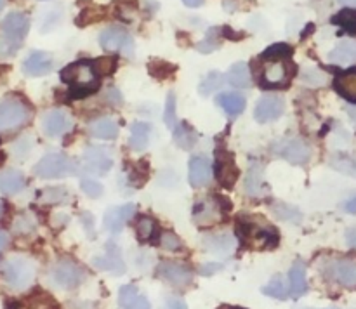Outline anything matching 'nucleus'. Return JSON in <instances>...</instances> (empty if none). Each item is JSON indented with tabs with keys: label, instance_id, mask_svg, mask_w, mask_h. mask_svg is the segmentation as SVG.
I'll list each match as a JSON object with an SVG mask.
<instances>
[{
	"label": "nucleus",
	"instance_id": "obj_11",
	"mask_svg": "<svg viewBox=\"0 0 356 309\" xmlns=\"http://www.w3.org/2000/svg\"><path fill=\"white\" fill-rule=\"evenodd\" d=\"M113 165V158L108 148L103 146H90L83 153V169L86 172L94 174V176H104Z\"/></svg>",
	"mask_w": 356,
	"mask_h": 309
},
{
	"label": "nucleus",
	"instance_id": "obj_48",
	"mask_svg": "<svg viewBox=\"0 0 356 309\" xmlns=\"http://www.w3.org/2000/svg\"><path fill=\"white\" fill-rule=\"evenodd\" d=\"M160 247L165 250H170V252H174V250L181 249V240L177 238L172 231H165L162 236H160Z\"/></svg>",
	"mask_w": 356,
	"mask_h": 309
},
{
	"label": "nucleus",
	"instance_id": "obj_42",
	"mask_svg": "<svg viewBox=\"0 0 356 309\" xmlns=\"http://www.w3.org/2000/svg\"><path fill=\"white\" fill-rule=\"evenodd\" d=\"M163 122H165L167 127L174 128L177 125V117H176V96L174 92H170L167 96L165 103V111H163Z\"/></svg>",
	"mask_w": 356,
	"mask_h": 309
},
{
	"label": "nucleus",
	"instance_id": "obj_4",
	"mask_svg": "<svg viewBox=\"0 0 356 309\" xmlns=\"http://www.w3.org/2000/svg\"><path fill=\"white\" fill-rule=\"evenodd\" d=\"M323 273L329 280L336 281L341 287L355 290L356 288V257H337L330 259L323 266Z\"/></svg>",
	"mask_w": 356,
	"mask_h": 309
},
{
	"label": "nucleus",
	"instance_id": "obj_53",
	"mask_svg": "<svg viewBox=\"0 0 356 309\" xmlns=\"http://www.w3.org/2000/svg\"><path fill=\"white\" fill-rule=\"evenodd\" d=\"M106 97H108V103L113 104V106H118V104L122 103V96H120V92H118L117 89H113V87H111V89H108V90H106Z\"/></svg>",
	"mask_w": 356,
	"mask_h": 309
},
{
	"label": "nucleus",
	"instance_id": "obj_47",
	"mask_svg": "<svg viewBox=\"0 0 356 309\" xmlns=\"http://www.w3.org/2000/svg\"><path fill=\"white\" fill-rule=\"evenodd\" d=\"M31 146H33V139L30 135H23L21 139H17L13 146V155L21 158V156H26L30 153Z\"/></svg>",
	"mask_w": 356,
	"mask_h": 309
},
{
	"label": "nucleus",
	"instance_id": "obj_36",
	"mask_svg": "<svg viewBox=\"0 0 356 309\" xmlns=\"http://www.w3.org/2000/svg\"><path fill=\"white\" fill-rule=\"evenodd\" d=\"M225 82H228V80H226V76L222 75V73L211 72L200 82V85H198V92H200V96L207 97L211 96V94H214L216 90L221 89V87L225 85Z\"/></svg>",
	"mask_w": 356,
	"mask_h": 309
},
{
	"label": "nucleus",
	"instance_id": "obj_18",
	"mask_svg": "<svg viewBox=\"0 0 356 309\" xmlns=\"http://www.w3.org/2000/svg\"><path fill=\"white\" fill-rule=\"evenodd\" d=\"M52 68H54V59L44 51L31 52L23 62V72L28 76H44L51 73Z\"/></svg>",
	"mask_w": 356,
	"mask_h": 309
},
{
	"label": "nucleus",
	"instance_id": "obj_32",
	"mask_svg": "<svg viewBox=\"0 0 356 309\" xmlns=\"http://www.w3.org/2000/svg\"><path fill=\"white\" fill-rule=\"evenodd\" d=\"M226 80L229 82V85L236 87V89H247V87L252 85L250 69L245 62H236V65H233L232 68H229Z\"/></svg>",
	"mask_w": 356,
	"mask_h": 309
},
{
	"label": "nucleus",
	"instance_id": "obj_49",
	"mask_svg": "<svg viewBox=\"0 0 356 309\" xmlns=\"http://www.w3.org/2000/svg\"><path fill=\"white\" fill-rule=\"evenodd\" d=\"M59 17H61V12H58V10H56V12H54V10H51V12H49L47 16L44 17V23H42V31L52 30V28L58 24Z\"/></svg>",
	"mask_w": 356,
	"mask_h": 309
},
{
	"label": "nucleus",
	"instance_id": "obj_43",
	"mask_svg": "<svg viewBox=\"0 0 356 309\" xmlns=\"http://www.w3.org/2000/svg\"><path fill=\"white\" fill-rule=\"evenodd\" d=\"M292 54V47H289L287 44H277L271 45V47L266 49L261 58L263 59H287L289 56Z\"/></svg>",
	"mask_w": 356,
	"mask_h": 309
},
{
	"label": "nucleus",
	"instance_id": "obj_10",
	"mask_svg": "<svg viewBox=\"0 0 356 309\" xmlns=\"http://www.w3.org/2000/svg\"><path fill=\"white\" fill-rule=\"evenodd\" d=\"M277 153L292 165H306L312 160V146L301 137L287 139L277 146Z\"/></svg>",
	"mask_w": 356,
	"mask_h": 309
},
{
	"label": "nucleus",
	"instance_id": "obj_38",
	"mask_svg": "<svg viewBox=\"0 0 356 309\" xmlns=\"http://www.w3.org/2000/svg\"><path fill=\"white\" fill-rule=\"evenodd\" d=\"M332 23L341 26L343 30H346L348 33L355 35L356 33V10L353 9H344L339 14L332 17Z\"/></svg>",
	"mask_w": 356,
	"mask_h": 309
},
{
	"label": "nucleus",
	"instance_id": "obj_39",
	"mask_svg": "<svg viewBox=\"0 0 356 309\" xmlns=\"http://www.w3.org/2000/svg\"><path fill=\"white\" fill-rule=\"evenodd\" d=\"M263 294H266L268 297H273V299H278V301H284V299H287L289 288H287V285H285L284 278L275 276L273 280H271L270 283H268L266 287L263 288Z\"/></svg>",
	"mask_w": 356,
	"mask_h": 309
},
{
	"label": "nucleus",
	"instance_id": "obj_31",
	"mask_svg": "<svg viewBox=\"0 0 356 309\" xmlns=\"http://www.w3.org/2000/svg\"><path fill=\"white\" fill-rule=\"evenodd\" d=\"M238 176V170H236V163L233 160V156L229 153H219L218 156V177L222 184L226 186H232L233 181Z\"/></svg>",
	"mask_w": 356,
	"mask_h": 309
},
{
	"label": "nucleus",
	"instance_id": "obj_6",
	"mask_svg": "<svg viewBox=\"0 0 356 309\" xmlns=\"http://www.w3.org/2000/svg\"><path fill=\"white\" fill-rule=\"evenodd\" d=\"M30 108L19 97H6L0 103V131H13L26 124Z\"/></svg>",
	"mask_w": 356,
	"mask_h": 309
},
{
	"label": "nucleus",
	"instance_id": "obj_34",
	"mask_svg": "<svg viewBox=\"0 0 356 309\" xmlns=\"http://www.w3.org/2000/svg\"><path fill=\"white\" fill-rule=\"evenodd\" d=\"M299 80H301L305 85H309V87H325L327 83L330 82V76L327 75L325 72H322L320 68L308 66V68L301 69V73H299Z\"/></svg>",
	"mask_w": 356,
	"mask_h": 309
},
{
	"label": "nucleus",
	"instance_id": "obj_26",
	"mask_svg": "<svg viewBox=\"0 0 356 309\" xmlns=\"http://www.w3.org/2000/svg\"><path fill=\"white\" fill-rule=\"evenodd\" d=\"M89 132L97 139H115L118 135V124L111 117L97 118L89 124Z\"/></svg>",
	"mask_w": 356,
	"mask_h": 309
},
{
	"label": "nucleus",
	"instance_id": "obj_56",
	"mask_svg": "<svg viewBox=\"0 0 356 309\" xmlns=\"http://www.w3.org/2000/svg\"><path fill=\"white\" fill-rule=\"evenodd\" d=\"M184 2V6H188V7H200V6H204V0H183Z\"/></svg>",
	"mask_w": 356,
	"mask_h": 309
},
{
	"label": "nucleus",
	"instance_id": "obj_50",
	"mask_svg": "<svg viewBox=\"0 0 356 309\" xmlns=\"http://www.w3.org/2000/svg\"><path fill=\"white\" fill-rule=\"evenodd\" d=\"M14 228H16L17 233H28V231H31V229L35 228V221H33V219L26 217V215H23V217L17 219L16 226H14Z\"/></svg>",
	"mask_w": 356,
	"mask_h": 309
},
{
	"label": "nucleus",
	"instance_id": "obj_20",
	"mask_svg": "<svg viewBox=\"0 0 356 309\" xmlns=\"http://www.w3.org/2000/svg\"><path fill=\"white\" fill-rule=\"evenodd\" d=\"M202 245L207 252L218 253V256H228L235 249V236L228 231L212 233L202 238Z\"/></svg>",
	"mask_w": 356,
	"mask_h": 309
},
{
	"label": "nucleus",
	"instance_id": "obj_29",
	"mask_svg": "<svg viewBox=\"0 0 356 309\" xmlns=\"http://www.w3.org/2000/svg\"><path fill=\"white\" fill-rule=\"evenodd\" d=\"M24 176L19 170H2L0 172V193L16 194L24 187Z\"/></svg>",
	"mask_w": 356,
	"mask_h": 309
},
{
	"label": "nucleus",
	"instance_id": "obj_52",
	"mask_svg": "<svg viewBox=\"0 0 356 309\" xmlns=\"http://www.w3.org/2000/svg\"><path fill=\"white\" fill-rule=\"evenodd\" d=\"M167 309H188L186 302L179 297H169L165 302Z\"/></svg>",
	"mask_w": 356,
	"mask_h": 309
},
{
	"label": "nucleus",
	"instance_id": "obj_37",
	"mask_svg": "<svg viewBox=\"0 0 356 309\" xmlns=\"http://www.w3.org/2000/svg\"><path fill=\"white\" fill-rule=\"evenodd\" d=\"M330 167L336 169L337 172L344 174V176L355 177L356 179V158L350 155H343V153H337L330 158Z\"/></svg>",
	"mask_w": 356,
	"mask_h": 309
},
{
	"label": "nucleus",
	"instance_id": "obj_9",
	"mask_svg": "<svg viewBox=\"0 0 356 309\" xmlns=\"http://www.w3.org/2000/svg\"><path fill=\"white\" fill-rule=\"evenodd\" d=\"M51 278L58 287L75 288L83 281V269L70 259H63L52 267Z\"/></svg>",
	"mask_w": 356,
	"mask_h": 309
},
{
	"label": "nucleus",
	"instance_id": "obj_24",
	"mask_svg": "<svg viewBox=\"0 0 356 309\" xmlns=\"http://www.w3.org/2000/svg\"><path fill=\"white\" fill-rule=\"evenodd\" d=\"M245 193L252 198H259L266 193L264 187V176L263 167L259 163H252L245 177Z\"/></svg>",
	"mask_w": 356,
	"mask_h": 309
},
{
	"label": "nucleus",
	"instance_id": "obj_35",
	"mask_svg": "<svg viewBox=\"0 0 356 309\" xmlns=\"http://www.w3.org/2000/svg\"><path fill=\"white\" fill-rule=\"evenodd\" d=\"M271 210H273L275 217H277L278 221L292 222V224H299V222L302 221L301 210H298V208L292 207V205L284 203V201H278V203L271 205Z\"/></svg>",
	"mask_w": 356,
	"mask_h": 309
},
{
	"label": "nucleus",
	"instance_id": "obj_61",
	"mask_svg": "<svg viewBox=\"0 0 356 309\" xmlns=\"http://www.w3.org/2000/svg\"><path fill=\"white\" fill-rule=\"evenodd\" d=\"M221 309H238V308H232V306H222Z\"/></svg>",
	"mask_w": 356,
	"mask_h": 309
},
{
	"label": "nucleus",
	"instance_id": "obj_8",
	"mask_svg": "<svg viewBox=\"0 0 356 309\" xmlns=\"http://www.w3.org/2000/svg\"><path fill=\"white\" fill-rule=\"evenodd\" d=\"M99 44L108 52H122L129 58L134 54V40L122 26H108L101 31Z\"/></svg>",
	"mask_w": 356,
	"mask_h": 309
},
{
	"label": "nucleus",
	"instance_id": "obj_22",
	"mask_svg": "<svg viewBox=\"0 0 356 309\" xmlns=\"http://www.w3.org/2000/svg\"><path fill=\"white\" fill-rule=\"evenodd\" d=\"M118 302L124 309H152L149 301L134 287V285H124L118 292Z\"/></svg>",
	"mask_w": 356,
	"mask_h": 309
},
{
	"label": "nucleus",
	"instance_id": "obj_45",
	"mask_svg": "<svg viewBox=\"0 0 356 309\" xmlns=\"http://www.w3.org/2000/svg\"><path fill=\"white\" fill-rule=\"evenodd\" d=\"M42 200L49 201V203H63V201L68 200V191L63 190V187H49L42 194Z\"/></svg>",
	"mask_w": 356,
	"mask_h": 309
},
{
	"label": "nucleus",
	"instance_id": "obj_1",
	"mask_svg": "<svg viewBox=\"0 0 356 309\" xmlns=\"http://www.w3.org/2000/svg\"><path fill=\"white\" fill-rule=\"evenodd\" d=\"M30 30V19L23 12H9L2 21V38H0V59L13 58L21 47V42Z\"/></svg>",
	"mask_w": 356,
	"mask_h": 309
},
{
	"label": "nucleus",
	"instance_id": "obj_2",
	"mask_svg": "<svg viewBox=\"0 0 356 309\" xmlns=\"http://www.w3.org/2000/svg\"><path fill=\"white\" fill-rule=\"evenodd\" d=\"M63 82L72 87L75 96H86L97 87V68L90 61H76L61 72Z\"/></svg>",
	"mask_w": 356,
	"mask_h": 309
},
{
	"label": "nucleus",
	"instance_id": "obj_28",
	"mask_svg": "<svg viewBox=\"0 0 356 309\" xmlns=\"http://www.w3.org/2000/svg\"><path fill=\"white\" fill-rule=\"evenodd\" d=\"M334 87L344 99L356 103V69L339 73L334 80Z\"/></svg>",
	"mask_w": 356,
	"mask_h": 309
},
{
	"label": "nucleus",
	"instance_id": "obj_3",
	"mask_svg": "<svg viewBox=\"0 0 356 309\" xmlns=\"http://www.w3.org/2000/svg\"><path fill=\"white\" fill-rule=\"evenodd\" d=\"M35 174L40 179H61V177L75 176L76 165L72 158L61 153H49L42 156L35 165Z\"/></svg>",
	"mask_w": 356,
	"mask_h": 309
},
{
	"label": "nucleus",
	"instance_id": "obj_7",
	"mask_svg": "<svg viewBox=\"0 0 356 309\" xmlns=\"http://www.w3.org/2000/svg\"><path fill=\"white\" fill-rule=\"evenodd\" d=\"M3 276L6 281L16 290L30 287L35 278V266L24 257H13L6 262L3 267Z\"/></svg>",
	"mask_w": 356,
	"mask_h": 309
},
{
	"label": "nucleus",
	"instance_id": "obj_19",
	"mask_svg": "<svg viewBox=\"0 0 356 309\" xmlns=\"http://www.w3.org/2000/svg\"><path fill=\"white\" fill-rule=\"evenodd\" d=\"M134 210L136 207L132 203H125V205H120V207L108 208L103 219L104 229L110 233H120L122 229H124L125 222L134 215Z\"/></svg>",
	"mask_w": 356,
	"mask_h": 309
},
{
	"label": "nucleus",
	"instance_id": "obj_46",
	"mask_svg": "<svg viewBox=\"0 0 356 309\" xmlns=\"http://www.w3.org/2000/svg\"><path fill=\"white\" fill-rule=\"evenodd\" d=\"M80 187H82L83 193L89 198H99L103 194V184L97 183L96 179H82L80 183Z\"/></svg>",
	"mask_w": 356,
	"mask_h": 309
},
{
	"label": "nucleus",
	"instance_id": "obj_16",
	"mask_svg": "<svg viewBox=\"0 0 356 309\" xmlns=\"http://www.w3.org/2000/svg\"><path fill=\"white\" fill-rule=\"evenodd\" d=\"M285 103L280 96H263L256 104L254 117L259 124H270L284 115Z\"/></svg>",
	"mask_w": 356,
	"mask_h": 309
},
{
	"label": "nucleus",
	"instance_id": "obj_62",
	"mask_svg": "<svg viewBox=\"0 0 356 309\" xmlns=\"http://www.w3.org/2000/svg\"><path fill=\"white\" fill-rule=\"evenodd\" d=\"M327 309H339V308H327Z\"/></svg>",
	"mask_w": 356,
	"mask_h": 309
},
{
	"label": "nucleus",
	"instance_id": "obj_44",
	"mask_svg": "<svg viewBox=\"0 0 356 309\" xmlns=\"http://www.w3.org/2000/svg\"><path fill=\"white\" fill-rule=\"evenodd\" d=\"M219 28H212L211 31H209V35H207V38H205V40H202L200 44L197 45V49L200 52H212V51H216V49L219 47V44H221V40H219Z\"/></svg>",
	"mask_w": 356,
	"mask_h": 309
},
{
	"label": "nucleus",
	"instance_id": "obj_60",
	"mask_svg": "<svg viewBox=\"0 0 356 309\" xmlns=\"http://www.w3.org/2000/svg\"><path fill=\"white\" fill-rule=\"evenodd\" d=\"M3 6H6V0H0V10L3 9Z\"/></svg>",
	"mask_w": 356,
	"mask_h": 309
},
{
	"label": "nucleus",
	"instance_id": "obj_15",
	"mask_svg": "<svg viewBox=\"0 0 356 309\" xmlns=\"http://www.w3.org/2000/svg\"><path fill=\"white\" fill-rule=\"evenodd\" d=\"M73 120L66 111L51 110L42 118V131L49 137H61L66 132L72 131Z\"/></svg>",
	"mask_w": 356,
	"mask_h": 309
},
{
	"label": "nucleus",
	"instance_id": "obj_59",
	"mask_svg": "<svg viewBox=\"0 0 356 309\" xmlns=\"http://www.w3.org/2000/svg\"><path fill=\"white\" fill-rule=\"evenodd\" d=\"M343 6H348V7H356V0H339Z\"/></svg>",
	"mask_w": 356,
	"mask_h": 309
},
{
	"label": "nucleus",
	"instance_id": "obj_40",
	"mask_svg": "<svg viewBox=\"0 0 356 309\" xmlns=\"http://www.w3.org/2000/svg\"><path fill=\"white\" fill-rule=\"evenodd\" d=\"M136 233H138V238L141 242H148L155 236L156 233V224L152 217H146V215H141L136 222Z\"/></svg>",
	"mask_w": 356,
	"mask_h": 309
},
{
	"label": "nucleus",
	"instance_id": "obj_25",
	"mask_svg": "<svg viewBox=\"0 0 356 309\" xmlns=\"http://www.w3.org/2000/svg\"><path fill=\"white\" fill-rule=\"evenodd\" d=\"M216 103L229 115V117H238L245 110V97L240 92H222L216 97Z\"/></svg>",
	"mask_w": 356,
	"mask_h": 309
},
{
	"label": "nucleus",
	"instance_id": "obj_58",
	"mask_svg": "<svg viewBox=\"0 0 356 309\" xmlns=\"http://www.w3.org/2000/svg\"><path fill=\"white\" fill-rule=\"evenodd\" d=\"M7 245V235L3 231H0V250Z\"/></svg>",
	"mask_w": 356,
	"mask_h": 309
},
{
	"label": "nucleus",
	"instance_id": "obj_14",
	"mask_svg": "<svg viewBox=\"0 0 356 309\" xmlns=\"http://www.w3.org/2000/svg\"><path fill=\"white\" fill-rule=\"evenodd\" d=\"M222 219L221 201L216 197H209L205 200L198 201L193 207V221L198 226H212L218 224Z\"/></svg>",
	"mask_w": 356,
	"mask_h": 309
},
{
	"label": "nucleus",
	"instance_id": "obj_41",
	"mask_svg": "<svg viewBox=\"0 0 356 309\" xmlns=\"http://www.w3.org/2000/svg\"><path fill=\"white\" fill-rule=\"evenodd\" d=\"M17 309H58V306L49 295H35L17 306Z\"/></svg>",
	"mask_w": 356,
	"mask_h": 309
},
{
	"label": "nucleus",
	"instance_id": "obj_17",
	"mask_svg": "<svg viewBox=\"0 0 356 309\" xmlns=\"http://www.w3.org/2000/svg\"><path fill=\"white\" fill-rule=\"evenodd\" d=\"M92 264L97 269L106 271V273L115 274V276H120V274L125 273V262L122 259L120 249L115 243H108L106 252L103 256L94 257Z\"/></svg>",
	"mask_w": 356,
	"mask_h": 309
},
{
	"label": "nucleus",
	"instance_id": "obj_13",
	"mask_svg": "<svg viewBox=\"0 0 356 309\" xmlns=\"http://www.w3.org/2000/svg\"><path fill=\"white\" fill-rule=\"evenodd\" d=\"M159 274L167 283L179 288H186L193 281V273H191L190 267L181 262H172V260H165V262L160 264Z\"/></svg>",
	"mask_w": 356,
	"mask_h": 309
},
{
	"label": "nucleus",
	"instance_id": "obj_27",
	"mask_svg": "<svg viewBox=\"0 0 356 309\" xmlns=\"http://www.w3.org/2000/svg\"><path fill=\"white\" fill-rule=\"evenodd\" d=\"M149 137H152V125L146 122H136L131 127V137H129V146L134 151H143L148 148Z\"/></svg>",
	"mask_w": 356,
	"mask_h": 309
},
{
	"label": "nucleus",
	"instance_id": "obj_57",
	"mask_svg": "<svg viewBox=\"0 0 356 309\" xmlns=\"http://www.w3.org/2000/svg\"><path fill=\"white\" fill-rule=\"evenodd\" d=\"M346 111H348V115H350L351 122H353L355 127H356V106H348Z\"/></svg>",
	"mask_w": 356,
	"mask_h": 309
},
{
	"label": "nucleus",
	"instance_id": "obj_12",
	"mask_svg": "<svg viewBox=\"0 0 356 309\" xmlns=\"http://www.w3.org/2000/svg\"><path fill=\"white\" fill-rule=\"evenodd\" d=\"M242 236L250 247H256V249L273 247L278 242V236L273 229L264 224H254V222L242 224Z\"/></svg>",
	"mask_w": 356,
	"mask_h": 309
},
{
	"label": "nucleus",
	"instance_id": "obj_21",
	"mask_svg": "<svg viewBox=\"0 0 356 309\" xmlns=\"http://www.w3.org/2000/svg\"><path fill=\"white\" fill-rule=\"evenodd\" d=\"M212 165L207 156L197 155L190 160V184L193 187H202L211 181Z\"/></svg>",
	"mask_w": 356,
	"mask_h": 309
},
{
	"label": "nucleus",
	"instance_id": "obj_33",
	"mask_svg": "<svg viewBox=\"0 0 356 309\" xmlns=\"http://www.w3.org/2000/svg\"><path fill=\"white\" fill-rule=\"evenodd\" d=\"M197 132H195L188 124L181 122V124H177L176 127H174V142H176L177 148L190 151V149L197 144Z\"/></svg>",
	"mask_w": 356,
	"mask_h": 309
},
{
	"label": "nucleus",
	"instance_id": "obj_23",
	"mask_svg": "<svg viewBox=\"0 0 356 309\" xmlns=\"http://www.w3.org/2000/svg\"><path fill=\"white\" fill-rule=\"evenodd\" d=\"M329 61L339 66H350L356 62V42L341 40L332 51L329 52Z\"/></svg>",
	"mask_w": 356,
	"mask_h": 309
},
{
	"label": "nucleus",
	"instance_id": "obj_51",
	"mask_svg": "<svg viewBox=\"0 0 356 309\" xmlns=\"http://www.w3.org/2000/svg\"><path fill=\"white\" fill-rule=\"evenodd\" d=\"M222 269V264H218V262H209V264H204V266L200 267V274H204V276H211V274H216L218 271Z\"/></svg>",
	"mask_w": 356,
	"mask_h": 309
},
{
	"label": "nucleus",
	"instance_id": "obj_54",
	"mask_svg": "<svg viewBox=\"0 0 356 309\" xmlns=\"http://www.w3.org/2000/svg\"><path fill=\"white\" fill-rule=\"evenodd\" d=\"M343 210L348 212V214H356V194H355V197H351L350 200L344 201Z\"/></svg>",
	"mask_w": 356,
	"mask_h": 309
},
{
	"label": "nucleus",
	"instance_id": "obj_30",
	"mask_svg": "<svg viewBox=\"0 0 356 309\" xmlns=\"http://www.w3.org/2000/svg\"><path fill=\"white\" fill-rule=\"evenodd\" d=\"M289 281H291V295L292 297L299 299L308 292V280H306V267L302 262H296L291 267L289 273Z\"/></svg>",
	"mask_w": 356,
	"mask_h": 309
},
{
	"label": "nucleus",
	"instance_id": "obj_5",
	"mask_svg": "<svg viewBox=\"0 0 356 309\" xmlns=\"http://www.w3.org/2000/svg\"><path fill=\"white\" fill-rule=\"evenodd\" d=\"M292 65L287 59H264L261 69V87L264 89H277L285 87L291 82Z\"/></svg>",
	"mask_w": 356,
	"mask_h": 309
},
{
	"label": "nucleus",
	"instance_id": "obj_55",
	"mask_svg": "<svg viewBox=\"0 0 356 309\" xmlns=\"http://www.w3.org/2000/svg\"><path fill=\"white\" fill-rule=\"evenodd\" d=\"M346 243L350 247H353V249H356V229H348Z\"/></svg>",
	"mask_w": 356,
	"mask_h": 309
}]
</instances>
